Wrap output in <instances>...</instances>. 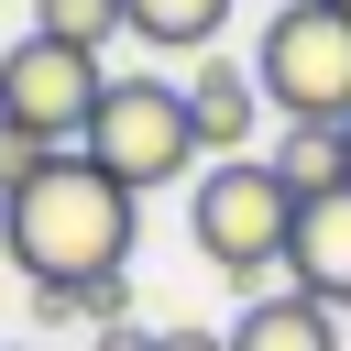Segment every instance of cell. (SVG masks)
Segmentation results:
<instances>
[{
    "label": "cell",
    "instance_id": "obj_1",
    "mask_svg": "<svg viewBox=\"0 0 351 351\" xmlns=\"http://www.w3.org/2000/svg\"><path fill=\"white\" fill-rule=\"evenodd\" d=\"M132 241H143V197H132L121 176H99L77 143H66L44 176H22V186H11V219H0V252H11L33 285H99V274L132 263Z\"/></svg>",
    "mask_w": 351,
    "mask_h": 351
},
{
    "label": "cell",
    "instance_id": "obj_2",
    "mask_svg": "<svg viewBox=\"0 0 351 351\" xmlns=\"http://www.w3.org/2000/svg\"><path fill=\"white\" fill-rule=\"evenodd\" d=\"M77 154H88L99 176H121L132 197H154V186H176V176L197 186V165H208L176 77H110V99H99V121H88Z\"/></svg>",
    "mask_w": 351,
    "mask_h": 351
},
{
    "label": "cell",
    "instance_id": "obj_3",
    "mask_svg": "<svg viewBox=\"0 0 351 351\" xmlns=\"http://www.w3.org/2000/svg\"><path fill=\"white\" fill-rule=\"evenodd\" d=\"M285 230H296V186H285L263 154H219V165L186 186V241H197L219 274H274V263H285Z\"/></svg>",
    "mask_w": 351,
    "mask_h": 351
},
{
    "label": "cell",
    "instance_id": "obj_4",
    "mask_svg": "<svg viewBox=\"0 0 351 351\" xmlns=\"http://www.w3.org/2000/svg\"><path fill=\"white\" fill-rule=\"evenodd\" d=\"M252 88H263V110H285V121H351V11L340 0H296V11H274L263 22V44H252Z\"/></svg>",
    "mask_w": 351,
    "mask_h": 351
},
{
    "label": "cell",
    "instance_id": "obj_5",
    "mask_svg": "<svg viewBox=\"0 0 351 351\" xmlns=\"http://www.w3.org/2000/svg\"><path fill=\"white\" fill-rule=\"evenodd\" d=\"M99 99H110V66L77 55V44H55V33H22L0 55V121H22L44 143H88Z\"/></svg>",
    "mask_w": 351,
    "mask_h": 351
},
{
    "label": "cell",
    "instance_id": "obj_6",
    "mask_svg": "<svg viewBox=\"0 0 351 351\" xmlns=\"http://www.w3.org/2000/svg\"><path fill=\"white\" fill-rule=\"evenodd\" d=\"M285 285L351 318V186L296 197V230H285Z\"/></svg>",
    "mask_w": 351,
    "mask_h": 351
},
{
    "label": "cell",
    "instance_id": "obj_7",
    "mask_svg": "<svg viewBox=\"0 0 351 351\" xmlns=\"http://www.w3.org/2000/svg\"><path fill=\"white\" fill-rule=\"evenodd\" d=\"M186 88V121H197V143H208V165L219 154H252V121H263V88H252V66H230L219 44L176 77Z\"/></svg>",
    "mask_w": 351,
    "mask_h": 351
},
{
    "label": "cell",
    "instance_id": "obj_8",
    "mask_svg": "<svg viewBox=\"0 0 351 351\" xmlns=\"http://www.w3.org/2000/svg\"><path fill=\"white\" fill-rule=\"evenodd\" d=\"M230 351H340V307L274 285V296H252V307L230 318Z\"/></svg>",
    "mask_w": 351,
    "mask_h": 351
},
{
    "label": "cell",
    "instance_id": "obj_9",
    "mask_svg": "<svg viewBox=\"0 0 351 351\" xmlns=\"http://www.w3.org/2000/svg\"><path fill=\"white\" fill-rule=\"evenodd\" d=\"M121 22H132V44H154V55H208L219 22H230V0H121Z\"/></svg>",
    "mask_w": 351,
    "mask_h": 351
},
{
    "label": "cell",
    "instance_id": "obj_10",
    "mask_svg": "<svg viewBox=\"0 0 351 351\" xmlns=\"http://www.w3.org/2000/svg\"><path fill=\"white\" fill-rule=\"evenodd\" d=\"M263 165H274L296 197H329V186H351V165H340V132H329V121H285V143H274Z\"/></svg>",
    "mask_w": 351,
    "mask_h": 351
},
{
    "label": "cell",
    "instance_id": "obj_11",
    "mask_svg": "<svg viewBox=\"0 0 351 351\" xmlns=\"http://www.w3.org/2000/svg\"><path fill=\"white\" fill-rule=\"evenodd\" d=\"M33 33H55V44L99 55V44H110V33H132V22H121V0H33Z\"/></svg>",
    "mask_w": 351,
    "mask_h": 351
},
{
    "label": "cell",
    "instance_id": "obj_12",
    "mask_svg": "<svg viewBox=\"0 0 351 351\" xmlns=\"http://www.w3.org/2000/svg\"><path fill=\"white\" fill-rule=\"evenodd\" d=\"M66 143H44V132H22V121H0V186H22V176H44Z\"/></svg>",
    "mask_w": 351,
    "mask_h": 351
},
{
    "label": "cell",
    "instance_id": "obj_13",
    "mask_svg": "<svg viewBox=\"0 0 351 351\" xmlns=\"http://www.w3.org/2000/svg\"><path fill=\"white\" fill-rule=\"evenodd\" d=\"M154 351H230L219 329H154Z\"/></svg>",
    "mask_w": 351,
    "mask_h": 351
},
{
    "label": "cell",
    "instance_id": "obj_14",
    "mask_svg": "<svg viewBox=\"0 0 351 351\" xmlns=\"http://www.w3.org/2000/svg\"><path fill=\"white\" fill-rule=\"evenodd\" d=\"M99 351H154V329H132V318H110V329H99Z\"/></svg>",
    "mask_w": 351,
    "mask_h": 351
},
{
    "label": "cell",
    "instance_id": "obj_15",
    "mask_svg": "<svg viewBox=\"0 0 351 351\" xmlns=\"http://www.w3.org/2000/svg\"><path fill=\"white\" fill-rule=\"evenodd\" d=\"M340 165H351V121H340Z\"/></svg>",
    "mask_w": 351,
    "mask_h": 351
},
{
    "label": "cell",
    "instance_id": "obj_16",
    "mask_svg": "<svg viewBox=\"0 0 351 351\" xmlns=\"http://www.w3.org/2000/svg\"><path fill=\"white\" fill-rule=\"evenodd\" d=\"M0 219H11V186H0Z\"/></svg>",
    "mask_w": 351,
    "mask_h": 351
},
{
    "label": "cell",
    "instance_id": "obj_17",
    "mask_svg": "<svg viewBox=\"0 0 351 351\" xmlns=\"http://www.w3.org/2000/svg\"><path fill=\"white\" fill-rule=\"evenodd\" d=\"M274 11H296V0H274Z\"/></svg>",
    "mask_w": 351,
    "mask_h": 351
},
{
    "label": "cell",
    "instance_id": "obj_18",
    "mask_svg": "<svg viewBox=\"0 0 351 351\" xmlns=\"http://www.w3.org/2000/svg\"><path fill=\"white\" fill-rule=\"evenodd\" d=\"M340 11H351V0H340Z\"/></svg>",
    "mask_w": 351,
    "mask_h": 351
}]
</instances>
